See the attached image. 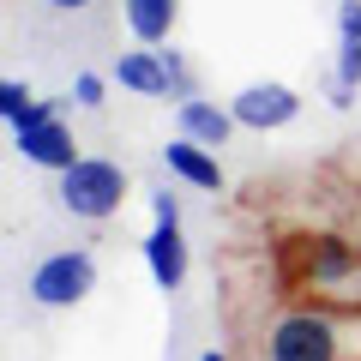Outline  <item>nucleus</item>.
I'll return each instance as SVG.
<instances>
[{
	"label": "nucleus",
	"mask_w": 361,
	"mask_h": 361,
	"mask_svg": "<svg viewBox=\"0 0 361 361\" xmlns=\"http://www.w3.org/2000/svg\"><path fill=\"white\" fill-rule=\"evenodd\" d=\"M259 361H343V343H337L331 313H319V307H289L283 319L265 331Z\"/></svg>",
	"instance_id": "f257e3e1"
},
{
	"label": "nucleus",
	"mask_w": 361,
	"mask_h": 361,
	"mask_svg": "<svg viewBox=\"0 0 361 361\" xmlns=\"http://www.w3.org/2000/svg\"><path fill=\"white\" fill-rule=\"evenodd\" d=\"M127 199V169L109 163V157H78L73 169H61V205L85 223H103L121 211Z\"/></svg>",
	"instance_id": "f03ea898"
},
{
	"label": "nucleus",
	"mask_w": 361,
	"mask_h": 361,
	"mask_svg": "<svg viewBox=\"0 0 361 361\" xmlns=\"http://www.w3.org/2000/svg\"><path fill=\"white\" fill-rule=\"evenodd\" d=\"M90 283H97V259L85 247H61V253L37 259V271H30V301L61 313V307H78L90 295Z\"/></svg>",
	"instance_id": "7ed1b4c3"
},
{
	"label": "nucleus",
	"mask_w": 361,
	"mask_h": 361,
	"mask_svg": "<svg viewBox=\"0 0 361 361\" xmlns=\"http://www.w3.org/2000/svg\"><path fill=\"white\" fill-rule=\"evenodd\" d=\"M301 277H307L313 295H355L361 289V253L349 241H331V235H319V241L301 247Z\"/></svg>",
	"instance_id": "20e7f679"
},
{
	"label": "nucleus",
	"mask_w": 361,
	"mask_h": 361,
	"mask_svg": "<svg viewBox=\"0 0 361 361\" xmlns=\"http://www.w3.org/2000/svg\"><path fill=\"white\" fill-rule=\"evenodd\" d=\"M229 115H235V127H247V133H277V127H289V121L301 115V97L289 85H277V78H265V85L235 90Z\"/></svg>",
	"instance_id": "39448f33"
},
{
	"label": "nucleus",
	"mask_w": 361,
	"mask_h": 361,
	"mask_svg": "<svg viewBox=\"0 0 361 361\" xmlns=\"http://www.w3.org/2000/svg\"><path fill=\"white\" fill-rule=\"evenodd\" d=\"M145 271H151V283L169 289L175 295L180 283H187V241H180V223H151V235H145Z\"/></svg>",
	"instance_id": "423d86ee"
},
{
	"label": "nucleus",
	"mask_w": 361,
	"mask_h": 361,
	"mask_svg": "<svg viewBox=\"0 0 361 361\" xmlns=\"http://www.w3.org/2000/svg\"><path fill=\"white\" fill-rule=\"evenodd\" d=\"M109 78H115L121 90H133V97H175V78H169V66H163V54H157V49H127V54H115Z\"/></svg>",
	"instance_id": "0eeeda50"
},
{
	"label": "nucleus",
	"mask_w": 361,
	"mask_h": 361,
	"mask_svg": "<svg viewBox=\"0 0 361 361\" xmlns=\"http://www.w3.org/2000/svg\"><path fill=\"white\" fill-rule=\"evenodd\" d=\"M163 163H169V175H180L187 187H199V193H223V163H217V151L211 145H199V139H169V151H163Z\"/></svg>",
	"instance_id": "6e6552de"
},
{
	"label": "nucleus",
	"mask_w": 361,
	"mask_h": 361,
	"mask_svg": "<svg viewBox=\"0 0 361 361\" xmlns=\"http://www.w3.org/2000/svg\"><path fill=\"white\" fill-rule=\"evenodd\" d=\"M13 145H18V157H25V163L54 169V175L78 163V145H73V133H66L61 121H49V127H30V133H13Z\"/></svg>",
	"instance_id": "1a4fd4ad"
},
{
	"label": "nucleus",
	"mask_w": 361,
	"mask_h": 361,
	"mask_svg": "<svg viewBox=\"0 0 361 361\" xmlns=\"http://www.w3.org/2000/svg\"><path fill=\"white\" fill-rule=\"evenodd\" d=\"M175 127H180V139H199V145H211V151H223L229 133H235V115L217 109V103H205V97H187V103L175 109Z\"/></svg>",
	"instance_id": "9d476101"
},
{
	"label": "nucleus",
	"mask_w": 361,
	"mask_h": 361,
	"mask_svg": "<svg viewBox=\"0 0 361 361\" xmlns=\"http://www.w3.org/2000/svg\"><path fill=\"white\" fill-rule=\"evenodd\" d=\"M121 13H127V30L139 37V49H163L180 18V0H127Z\"/></svg>",
	"instance_id": "9b49d317"
},
{
	"label": "nucleus",
	"mask_w": 361,
	"mask_h": 361,
	"mask_svg": "<svg viewBox=\"0 0 361 361\" xmlns=\"http://www.w3.org/2000/svg\"><path fill=\"white\" fill-rule=\"evenodd\" d=\"M37 109V97H30V85H18V78H6L0 85V121L6 127H25V115Z\"/></svg>",
	"instance_id": "f8f14e48"
},
{
	"label": "nucleus",
	"mask_w": 361,
	"mask_h": 361,
	"mask_svg": "<svg viewBox=\"0 0 361 361\" xmlns=\"http://www.w3.org/2000/svg\"><path fill=\"white\" fill-rule=\"evenodd\" d=\"M157 54H163L169 78H175V103H187V97H199V78H193V66H187V54H180V49H169V42H163Z\"/></svg>",
	"instance_id": "ddd939ff"
},
{
	"label": "nucleus",
	"mask_w": 361,
	"mask_h": 361,
	"mask_svg": "<svg viewBox=\"0 0 361 361\" xmlns=\"http://www.w3.org/2000/svg\"><path fill=\"white\" fill-rule=\"evenodd\" d=\"M331 78H337V85H349V90H361V42L337 37V66H331Z\"/></svg>",
	"instance_id": "4468645a"
},
{
	"label": "nucleus",
	"mask_w": 361,
	"mask_h": 361,
	"mask_svg": "<svg viewBox=\"0 0 361 361\" xmlns=\"http://www.w3.org/2000/svg\"><path fill=\"white\" fill-rule=\"evenodd\" d=\"M103 78H97V73H78L73 78V97H78V109H103Z\"/></svg>",
	"instance_id": "2eb2a0df"
},
{
	"label": "nucleus",
	"mask_w": 361,
	"mask_h": 361,
	"mask_svg": "<svg viewBox=\"0 0 361 361\" xmlns=\"http://www.w3.org/2000/svg\"><path fill=\"white\" fill-rule=\"evenodd\" d=\"M151 223H180V199L169 187H151Z\"/></svg>",
	"instance_id": "dca6fc26"
},
{
	"label": "nucleus",
	"mask_w": 361,
	"mask_h": 361,
	"mask_svg": "<svg viewBox=\"0 0 361 361\" xmlns=\"http://www.w3.org/2000/svg\"><path fill=\"white\" fill-rule=\"evenodd\" d=\"M337 37L361 42V0H337Z\"/></svg>",
	"instance_id": "f3484780"
},
{
	"label": "nucleus",
	"mask_w": 361,
	"mask_h": 361,
	"mask_svg": "<svg viewBox=\"0 0 361 361\" xmlns=\"http://www.w3.org/2000/svg\"><path fill=\"white\" fill-rule=\"evenodd\" d=\"M325 97H331V109H349V103H355V90H349V85H337V78L325 85Z\"/></svg>",
	"instance_id": "a211bd4d"
},
{
	"label": "nucleus",
	"mask_w": 361,
	"mask_h": 361,
	"mask_svg": "<svg viewBox=\"0 0 361 361\" xmlns=\"http://www.w3.org/2000/svg\"><path fill=\"white\" fill-rule=\"evenodd\" d=\"M54 13H78V6H90V0H49Z\"/></svg>",
	"instance_id": "6ab92c4d"
},
{
	"label": "nucleus",
	"mask_w": 361,
	"mask_h": 361,
	"mask_svg": "<svg viewBox=\"0 0 361 361\" xmlns=\"http://www.w3.org/2000/svg\"><path fill=\"white\" fill-rule=\"evenodd\" d=\"M199 361H229V355H223V349H205V355H199Z\"/></svg>",
	"instance_id": "aec40b11"
}]
</instances>
